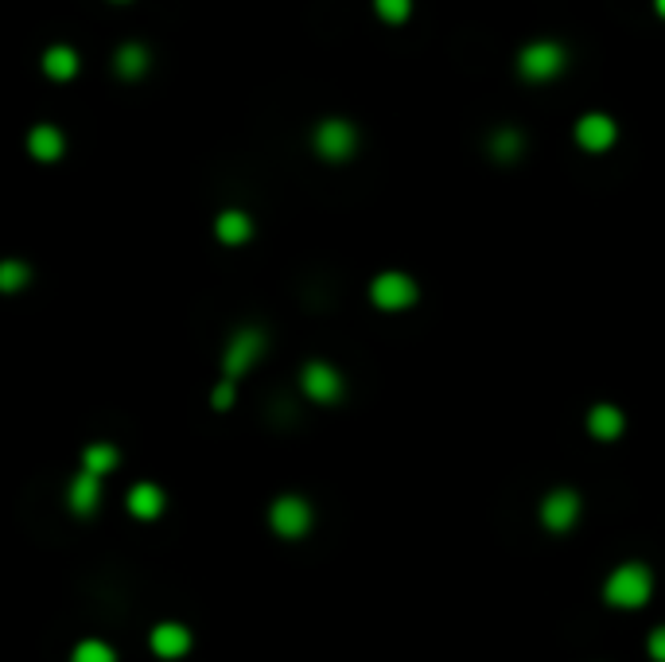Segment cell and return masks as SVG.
<instances>
[{"instance_id": "cell-16", "label": "cell", "mask_w": 665, "mask_h": 662, "mask_svg": "<svg viewBox=\"0 0 665 662\" xmlns=\"http://www.w3.org/2000/svg\"><path fill=\"white\" fill-rule=\"evenodd\" d=\"M43 71L47 78H55V83H71L78 75V55H74V47H51L43 55Z\"/></svg>"}, {"instance_id": "cell-23", "label": "cell", "mask_w": 665, "mask_h": 662, "mask_svg": "<svg viewBox=\"0 0 665 662\" xmlns=\"http://www.w3.org/2000/svg\"><path fill=\"white\" fill-rule=\"evenodd\" d=\"M214 410H230V405H234V383H226V378H222V383H218V390H214Z\"/></svg>"}, {"instance_id": "cell-3", "label": "cell", "mask_w": 665, "mask_h": 662, "mask_svg": "<svg viewBox=\"0 0 665 662\" xmlns=\"http://www.w3.org/2000/svg\"><path fill=\"white\" fill-rule=\"evenodd\" d=\"M261 351H265V336H261L258 327L238 332V336L230 339V347H226V359H222V378H226V383H238L241 374L261 359Z\"/></svg>"}, {"instance_id": "cell-24", "label": "cell", "mask_w": 665, "mask_h": 662, "mask_svg": "<svg viewBox=\"0 0 665 662\" xmlns=\"http://www.w3.org/2000/svg\"><path fill=\"white\" fill-rule=\"evenodd\" d=\"M650 659H657V662H665V627H657L654 635H650Z\"/></svg>"}, {"instance_id": "cell-9", "label": "cell", "mask_w": 665, "mask_h": 662, "mask_svg": "<svg viewBox=\"0 0 665 662\" xmlns=\"http://www.w3.org/2000/svg\"><path fill=\"white\" fill-rule=\"evenodd\" d=\"M541 519H545V526L553 534L573 530V523L580 519V499L573 491H553L545 499V507H541Z\"/></svg>"}, {"instance_id": "cell-21", "label": "cell", "mask_w": 665, "mask_h": 662, "mask_svg": "<svg viewBox=\"0 0 665 662\" xmlns=\"http://www.w3.org/2000/svg\"><path fill=\"white\" fill-rule=\"evenodd\" d=\"M374 9L386 24H405L409 12H413V0H374Z\"/></svg>"}, {"instance_id": "cell-14", "label": "cell", "mask_w": 665, "mask_h": 662, "mask_svg": "<svg viewBox=\"0 0 665 662\" xmlns=\"http://www.w3.org/2000/svg\"><path fill=\"white\" fill-rule=\"evenodd\" d=\"M623 410H615V405H595V410L588 413V429L595 440H615L623 433Z\"/></svg>"}, {"instance_id": "cell-12", "label": "cell", "mask_w": 665, "mask_h": 662, "mask_svg": "<svg viewBox=\"0 0 665 662\" xmlns=\"http://www.w3.org/2000/svg\"><path fill=\"white\" fill-rule=\"evenodd\" d=\"M113 66H117V75L125 78V83H133V78H140L148 66H152V55H148L145 43H125V47H117Z\"/></svg>"}, {"instance_id": "cell-15", "label": "cell", "mask_w": 665, "mask_h": 662, "mask_svg": "<svg viewBox=\"0 0 665 662\" xmlns=\"http://www.w3.org/2000/svg\"><path fill=\"white\" fill-rule=\"evenodd\" d=\"M214 234H218L226 246H241L253 234V223L246 211H222L218 223H214Z\"/></svg>"}, {"instance_id": "cell-2", "label": "cell", "mask_w": 665, "mask_h": 662, "mask_svg": "<svg viewBox=\"0 0 665 662\" xmlns=\"http://www.w3.org/2000/svg\"><path fill=\"white\" fill-rule=\"evenodd\" d=\"M650 588H654V580H650V570L647 565H638V561H630V565H619V570L611 573L607 580V604L615 608H642L650 597Z\"/></svg>"}, {"instance_id": "cell-20", "label": "cell", "mask_w": 665, "mask_h": 662, "mask_svg": "<svg viewBox=\"0 0 665 662\" xmlns=\"http://www.w3.org/2000/svg\"><path fill=\"white\" fill-rule=\"evenodd\" d=\"M32 280V270L28 265H20V262H4L0 265V289L4 292H20L24 285Z\"/></svg>"}, {"instance_id": "cell-19", "label": "cell", "mask_w": 665, "mask_h": 662, "mask_svg": "<svg viewBox=\"0 0 665 662\" xmlns=\"http://www.w3.org/2000/svg\"><path fill=\"white\" fill-rule=\"evenodd\" d=\"M522 145H526V140H522V133L517 129H499L494 137H490V152H494L499 160H506V164L522 157Z\"/></svg>"}, {"instance_id": "cell-5", "label": "cell", "mask_w": 665, "mask_h": 662, "mask_svg": "<svg viewBox=\"0 0 665 662\" xmlns=\"http://www.w3.org/2000/svg\"><path fill=\"white\" fill-rule=\"evenodd\" d=\"M359 145V133H354L351 122H342V117H327L319 122L315 129V152L324 160H347Z\"/></svg>"}, {"instance_id": "cell-8", "label": "cell", "mask_w": 665, "mask_h": 662, "mask_svg": "<svg viewBox=\"0 0 665 662\" xmlns=\"http://www.w3.org/2000/svg\"><path fill=\"white\" fill-rule=\"evenodd\" d=\"M304 390L312 401H324V405H331V401L342 398V378L335 366L327 363H308L304 366Z\"/></svg>"}, {"instance_id": "cell-17", "label": "cell", "mask_w": 665, "mask_h": 662, "mask_svg": "<svg viewBox=\"0 0 665 662\" xmlns=\"http://www.w3.org/2000/svg\"><path fill=\"white\" fill-rule=\"evenodd\" d=\"M129 511L137 514V519H156V514L164 511V491H160L156 484H137L129 491Z\"/></svg>"}, {"instance_id": "cell-22", "label": "cell", "mask_w": 665, "mask_h": 662, "mask_svg": "<svg viewBox=\"0 0 665 662\" xmlns=\"http://www.w3.org/2000/svg\"><path fill=\"white\" fill-rule=\"evenodd\" d=\"M71 662H113V651L102 644V639H86V644L74 647Z\"/></svg>"}, {"instance_id": "cell-4", "label": "cell", "mask_w": 665, "mask_h": 662, "mask_svg": "<svg viewBox=\"0 0 665 662\" xmlns=\"http://www.w3.org/2000/svg\"><path fill=\"white\" fill-rule=\"evenodd\" d=\"M268 523H273L280 538H304L308 526H312V507L300 495H280L273 511H268Z\"/></svg>"}, {"instance_id": "cell-1", "label": "cell", "mask_w": 665, "mask_h": 662, "mask_svg": "<svg viewBox=\"0 0 665 662\" xmlns=\"http://www.w3.org/2000/svg\"><path fill=\"white\" fill-rule=\"evenodd\" d=\"M564 66H568V51H564L561 43H553V39L526 43L522 47V55H517V71H522V78H529V83H553Z\"/></svg>"}, {"instance_id": "cell-6", "label": "cell", "mask_w": 665, "mask_h": 662, "mask_svg": "<svg viewBox=\"0 0 665 662\" xmlns=\"http://www.w3.org/2000/svg\"><path fill=\"white\" fill-rule=\"evenodd\" d=\"M369 297H374L378 309L398 312V309H409L416 300V285H413V277H405V273H381V277H374V285H369Z\"/></svg>"}, {"instance_id": "cell-11", "label": "cell", "mask_w": 665, "mask_h": 662, "mask_svg": "<svg viewBox=\"0 0 665 662\" xmlns=\"http://www.w3.org/2000/svg\"><path fill=\"white\" fill-rule=\"evenodd\" d=\"M187 647H191V632L179 624H160L156 632H152V651L160 654V659H179V654H187Z\"/></svg>"}, {"instance_id": "cell-10", "label": "cell", "mask_w": 665, "mask_h": 662, "mask_svg": "<svg viewBox=\"0 0 665 662\" xmlns=\"http://www.w3.org/2000/svg\"><path fill=\"white\" fill-rule=\"evenodd\" d=\"M66 149L63 133L55 129V125H36V129L28 133V152L36 160H43V164H51V160H59Z\"/></svg>"}, {"instance_id": "cell-25", "label": "cell", "mask_w": 665, "mask_h": 662, "mask_svg": "<svg viewBox=\"0 0 665 662\" xmlns=\"http://www.w3.org/2000/svg\"><path fill=\"white\" fill-rule=\"evenodd\" d=\"M654 9H657V16L665 20V0H654Z\"/></svg>"}, {"instance_id": "cell-13", "label": "cell", "mask_w": 665, "mask_h": 662, "mask_svg": "<svg viewBox=\"0 0 665 662\" xmlns=\"http://www.w3.org/2000/svg\"><path fill=\"white\" fill-rule=\"evenodd\" d=\"M102 476H90V472H78L71 484V511L74 514H90L93 507H98V499H102V484H98Z\"/></svg>"}, {"instance_id": "cell-18", "label": "cell", "mask_w": 665, "mask_h": 662, "mask_svg": "<svg viewBox=\"0 0 665 662\" xmlns=\"http://www.w3.org/2000/svg\"><path fill=\"white\" fill-rule=\"evenodd\" d=\"M117 448L113 445H90L83 452V472H90V476H105V472H113L117 467Z\"/></svg>"}, {"instance_id": "cell-7", "label": "cell", "mask_w": 665, "mask_h": 662, "mask_svg": "<svg viewBox=\"0 0 665 662\" xmlns=\"http://www.w3.org/2000/svg\"><path fill=\"white\" fill-rule=\"evenodd\" d=\"M615 122H611L607 113H584L580 125H576V140H580V149L588 152H607L615 145Z\"/></svg>"}]
</instances>
